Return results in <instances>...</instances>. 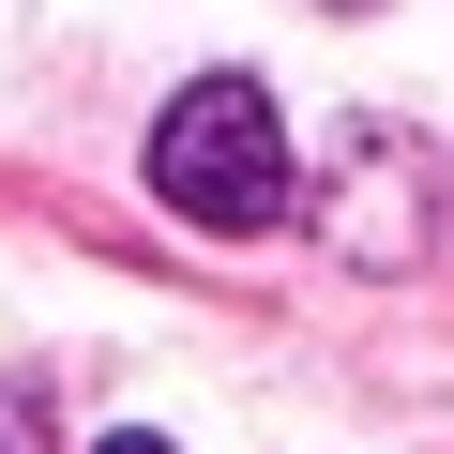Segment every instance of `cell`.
I'll return each instance as SVG.
<instances>
[{"mask_svg":"<svg viewBox=\"0 0 454 454\" xmlns=\"http://www.w3.org/2000/svg\"><path fill=\"white\" fill-rule=\"evenodd\" d=\"M152 197H167L182 227H273V212H288V121H273V91L197 76V91L152 121Z\"/></svg>","mask_w":454,"mask_h":454,"instance_id":"6da1fadb","label":"cell"},{"mask_svg":"<svg viewBox=\"0 0 454 454\" xmlns=\"http://www.w3.org/2000/svg\"><path fill=\"white\" fill-rule=\"evenodd\" d=\"M333 258H364V273H379V258H394V273L424 258V152L379 137V121H364L348 167H333Z\"/></svg>","mask_w":454,"mask_h":454,"instance_id":"7a4b0ae2","label":"cell"},{"mask_svg":"<svg viewBox=\"0 0 454 454\" xmlns=\"http://www.w3.org/2000/svg\"><path fill=\"white\" fill-rule=\"evenodd\" d=\"M31 439H46V424H31V394H0V454H31Z\"/></svg>","mask_w":454,"mask_h":454,"instance_id":"3957f363","label":"cell"},{"mask_svg":"<svg viewBox=\"0 0 454 454\" xmlns=\"http://www.w3.org/2000/svg\"><path fill=\"white\" fill-rule=\"evenodd\" d=\"M106 454H182V439H152V424H137V439H106Z\"/></svg>","mask_w":454,"mask_h":454,"instance_id":"277c9868","label":"cell"},{"mask_svg":"<svg viewBox=\"0 0 454 454\" xmlns=\"http://www.w3.org/2000/svg\"><path fill=\"white\" fill-rule=\"evenodd\" d=\"M333 16H364V0H333Z\"/></svg>","mask_w":454,"mask_h":454,"instance_id":"5b68a950","label":"cell"}]
</instances>
